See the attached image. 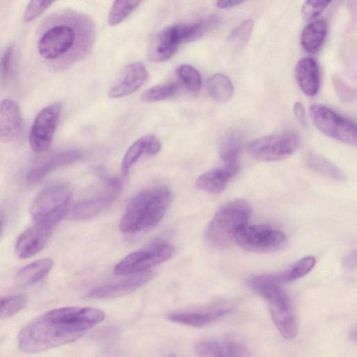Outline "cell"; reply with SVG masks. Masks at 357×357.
Wrapping results in <instances>:
<instances>
[{
	"instance_id": "6da1fadb",
	"label": "cell",
	"mask_w": 357,
	"mask_h": 357,
	"mask_svg": "<svg viewBox=\"0 0 357 357\" xmlns=\"http://www.w3.org/2000/svg\"><path fill=\"white\" fill-rule=\"evenodd\" d=\"M95 37V25L89 16L71 10L59 11L44 22L38 52L55 68L65 69L88 54Z\"/></svg>"
},
{
	"instance_id": "7a4b0ae2",
	"label": "cell",
	"mask_w": 357,
	"mask_h": 357,
	"mask_svg": "<svg viewBox=\"0 0 357 357\" xmlns=\"http://www.w3.org/2000/svg\"><path fill=\"white\" fill-rule=\"evenodd\" d=\"M171 202V192L165 185L143 190L129 202L119 224L126 234L145 231L163 218Z\"/></svg>"
},
{
	"instance_id": "3957f363",
	"label": "cell",
	"mask_w": 357,
	"mask_h": 357,
	"mask_svg": "<svg viewBox=\"0 0 357 357\" xmlns=\"http://www.w3.org/2000/svg\"><path fill=\"white\" fill-rule=\"evenodd\" d=\"M79 337L44 313L20 330L17 345L21 351L34 354L68 344Z\"/></svg>"
},
{
	"instance_id": "277c9868",
	"label": "cell",
	"mask_w": 357,
	"mask_h": 357,
	"mask_svg": "<svg viewBox=\"0 0 357 357\" xmlns=\"http://www.w3.org/2000/svg\"><path fill=\"white\" fill-rule=\"evenodd\" d=\"M249 203L242 199L223 206L210 221L205 233L207 243L215 248H225L234 241L237 231L248 224L251 215Z\"/></svg>"
},
{
	"instance_id": "5b68a950",
	"label": "cell",
	"mask_w": 357,
	"mask_h": 357,
	"mask_svg": "<svg viewBox=\"0 0 357 357\" xmlns=\"http://www.w3.org/2000/svg\"><path fill=\"white\" fill-rule=\"evenodd\" d=\"M71 197L70 188L64 183L43 190L33 199L29 207L33 221H40L55 228L66 216Z\"/></svg>"
},
{
	"instance_id": "8992f818",
	"label": "cell",
	"mask_w": 357,
	"mask_h": 357,
	"mask_svg": "<svg viewBox=\"0 0 357 357\" xmlns=\"http://www.w3.org/2000/svg\"><path fill=\"white\" fill-rule=\"evenodd\" d=\"M254 291L267 303L272 320L281 335L287 340L294 338L298 333L297 319L290 298L281 287H261Z\"/></svg>"
},
{
	"instance_id": "52a82bcc",
	"label": "cell",
	"mask_w": 357,
	"mask_h": 357,
	"mask_svg": "<svg viewBox=\"0 0 357 357\" xmlns=\"http://www.w3.org/2000/svg\"><path fill=\"white\" fill-rule=\"evenodd\" d=\"M174 252V245L168 241L156 240L128 255L115 266L114 271L119 275H129L146 271L149 268L169 259Z\"/></svg>"
},
{
	"instance_id": "ba28073f",
	"label": "cell",
	"mask_w": 357,
	"mask_h": 357,
	"mask_svg": "<svg viewBox=\"0 0 357 357\" xmlns=\"http://www.w3.org/2000/svg\"><path fill=\"white\" fill-rule=\"evenodd\" d=\"M309 113L315 127L324 134L343 143L356 146V126L352 121L320 104L312 105Z\"/></svg>"
},
{
	"instance_id": "9c48e42d",
	"label": "cell",
	"mask_w": 357,
	"mask_h": 357,
	"mask_svg": "<svg viewBox=\"0 0 357 357\" xmlns=\"http://www.w3.org/2000/svg\"><path fill=\"white\" fill-rule=\"evenodd\" d=\"M234 241L243 249L253 252H270L282 249L287 243L284 234L268 225H245Z\"/></svg>"
},
{
	"instance_id": "30bf717a",
	"label": "cell",
	"mask_w": 357,
	"mask_h": 357,
	"mask_svg": "<svg viewBox=\"0 0 357 357\" xmlns=\"http://www.w3.org/2000/svg\"><path fill=\"white\" fill-rule=\"evenodd\" d=\"M299 137L294 132H284L261 137L248 147L250 155L257 160L273 162L288 158L299 146Z\"/></svg>"
},
{
	"instance_id": "8fae6325",
	"label": "cell",
	"mask_w": 357,
	"mask_h": 357,
	"mask_svg": "<svg viewBox=\"0 0 357 357\" xmlns=\"http://www.w3.org/2000/svg\"><path fill=\"white\" fill-rule=\"evenodd\" d=\"M45 313L67 331L79 336L105 319L103 311L91 307H63Z\"/></svg>"
},
{
	"instance_id": "7c38bea8",
	"label": "cell",
	"mask_w": 357,
	"mask_h": 357,
	"mask_svg": "<svg viewBox=\"0 0 357 357\" xmlns=\"http://www.w3.org/2000/svg\"><path fill=\"white\" fill-rule=\"evenodd\" d=\"M61 111L60 102L52 103L36 115L29 132L33 151L42 153L48 149L54 137Z\"/></svg>"
},
{
	"instance_id": "4fadbf2b",
	"label": "cell",
	"mask_w": 357,
	"mask_h": 357,
	"mask_svg": "<svg viewBox=\"0 0 357 357\" xmlns=\"http://www.w3.org/2000/svg\"><path fill=\"white\" fill-rule=\"evenodd\" d=\"M316 264L314 257H305L287 270L278 273L256 275L247 280V284L253 290L266 286L282 287L283 284L298 280L312 271Z\"/></svg>"
},
{
	"instance_id": "5bb4252c",
	"label": "cell",
	"mask_w": 357,
	"mask_h": 357,
	"mask_svg": "<svg viewBox=\"0 0 357 357\" xmlns=\"http://www.w3.org/2000/svg\"><path fill=\"white\" fill-rule=\"evenodd\" d=\"M54 227L40 222L33 221L17 238L15 252L20 259H27L40 252L47 243Z\"/></svg>"
},
{
	"instance_id": "9a60e30c",
	"label": "cell",
	"mask_w": 357,
	"mask_h": 357,
	"mask_svg": "<svg viewBox=\"0 0 357 357\" xmlns=\"http://www.w3.org/2000/svg\"><path fill=\"white\" fill-rule=\"evenodd\" d=\"M182 43L178 24L166 27L150 41L147 56L152 62L166 61L176 52Z\"/></svg>"
},
{
	"instance_id": "2e32d148",
	"label": "cell",
	"mask_w": 357,
	"mask_h": 357,
	"mask_svg": "<svg viewBox=\"0 0 357 357\" xmlns=\"http://www.w3.org/2000/svg\"><path fill=\"white\" fill-rule=\"evenodd\" d=\"M152 276V273L149 271L131 274L126 278L91 289L89 296L96 299H108L126 295L144 285Z\"/></svg>"
},
{
	"instance_id": "e0dca14e",
	"label": "cell",
	"mask_w": 357,
	"mask_h": 357,
	"mask_svg": "<svg viewBox=\"0 0 357 357\" xmlns=\"http://www.w3.org/2000/svg\"><path fill=\"white\" fill-rule=\"evenodd\" d=\"M147 78L148 71L144 63L139 61L129 63L111 87L109 96L116 98L128 96L139 89Z\"/></svg>"
},
{
	"instance_id": "ac0fdd59",
	"label": "cell",
	"mask_w": 357,
	"mask_h": 357,
	"mask_svg": "<svg viewBox=\"0 0 357 357\" xmlns=\"http://www.w3.org/2000/svg\"><path fill=\"white\" fill-rule=\"evenodd\" d=\"M195 351L199 356L243 357L250 356L245 344L232 338L201 341L195 346Z\"/></svg>"
},
{
	"instance_id": "d6986e66",
	"label": "cell",
	"mask_w": 357,
	"mask_h": 357,
	"mask_svg": "<svg viewBox=\"0 0 357 357\" xmlns=\"http://www.w3.org/2000/svg\"><path fill=\"white\" fill-rule=\"evenodd\" d=\"M231 309L226 306L174 312L168 319L175 323L200 328L205 326L229 313Z\"/></svg>"
},
{
	"instance_id": "ffe728a7",
	"label": "cell",
	"mask_w": 357,
	"mask_h": 357,
	"mask_svg": "<svg viewBox=\"0 0 357 357\" xmlns=\"http://www.w3.org/2000/svg\"><path fill=\"white\" fill-rule=\"evenodd\" d=\"M22 118L19 105L10 99L0 102V142L9 143L20 135Z\"/></svg>"
},
{
	"instance_id": "44dd1931",
	"label": "cell",
	"mask_w": 357,
	"mask_h": 357,
	"mask_svg": "<svg viewBox=\"0 0 357 357\" xmlns=\"http://www.w3.org/2000/svg\"><path fill=\"white\" fill-rule=\"evenodd\" d=\"M116 197L106 192L104 195L80 201L69 208L66 216L75 221L91 219L107 209Z\"/></svg>"
},
{
	"instance_id": "7402d4cb",
	"label": "cell",
	"mask_w": 357,
	"mask_h": 357,
	"mask_svg": "<svg viewBox=\"0 0 357 357\" xmlns=\"http://www.w3.org/2000/svg\"><path fill=\"white\" fill-rule=\"evenodd\" d=\"M80 157V153L75 150L54 154L32 169L27 175L26 181L30 184L38 183L50 172L75 162Z\"/></svg>"
},
{
	"instance_id": "603a6c76",
	"label": "cell",
	"mask_w": 357,
	"mask_h": 357,
	"mask_svg": "<svg viewBox=\"0 0 357 357\" xmlns=\"http://www.w3.org/2000/svg\"><path fill=\"white\" fill-rule=\"evenodd\" d=\"M295 77L301 91L308 96L318 92L320 84L319 71L316 61L310 57L301 59L295 68Z\"/></svg>"
},
{
	"instance_id": "cb8c5ba5",
	"label": "cell",
	"mask_w": 357,
	"mask_h": 357,
	"mask_svg": "<svg viewBox=\"0 0 357 357\" xmlns=\"http://www.w3.org/2000/svg\"><path fill=\"white\" fill-rule=\"evenodd\" d=\"M161 149L159 139L153 135L141 137L135 141L126 151L122 162L121 174L128 176L130 169L132 165L140 158L142 155H155Z\"/></svg>"
},
{
	"instance_id": "d4e9b609",
	"label": "cell",
	"mask_w": 357,
	"mask_h": 357,
	"mask_svg": "<svg viewBox=\"0 0 357 357\" xmlns=\"http://www.w3.org/2000/svg\"><path fill=\"white\" fill-rule=\"evenodd\" d=\"M238 170L224 167L209 170L196 180V187L208 193H220L227 187Z\"/></svg>"
},
{
	"instance_id": "484cf974",
	"label": "cell",
	"mask_w": 357,
	"mask_h": 357,
	"mask_svg": "<svg viewBox=\"0 0 357 357\" xmlns=\"http://www.w3.org/2000/svg\"><path fill=\"white\" fill-rule=\"evenodd\" d=\"M327 30V22L324 20L309 23L301 34V43L303 50L308 54L317 53L326 37Z\"/></svg>"
},
{
	"instance_id": "4316f807",
	"label": "cell",
	"mask_w": 357,
	"mask_h": 357,
	"mask_svg": "<svg viewBox=\"0 0 357 357\" xmlns=\"http://www.w3.org/2000/svg\"><path fill=\"white\" fill-rule=\"evenodd\" d=\"M53 265L50 258L38 259L21 268L17 273V280L23 285L35 284L46 278Z\"/></svg>"
},
{
	"instance_id": "83f0119b",
	"label": "cell",
	"mask_w": 357,
	"mask_h": 357,
	"mask_svg": "<svg viewBox=\"0 0 357 357\" xmlns=\"http://www.w3.org/2000/svg\"><path fill=\"white\" fill-rule=\"evenodd\" d=\"M241 138L237 132L228 133L220 143L219 154L225 167L238 170Z\"/></svg>"
},
{
	"instance_id": "f1b7e54d",
	"label": "cell",
	"mask_w": 357,
	"mask_h": 357,
	"mask_svg": "<svg viewBox=\"0 0 357 357\" xmlns=\"http://www.w3.org/2000/svg\"><path fill=\"white\" fill-rule=\"evenodd\" d=\"M206 88L211 98L218 102H227L234 93L231 81L221 73L211 75L206 81Z\"/></svg>"
},
{
	"instance_id": "f546056e",
	"label": "cell",
	"mask_w": 357,
	"mask_h": 357,
	"mask_svg": "<svg viewBox=\"0 0 357 357\" xmlns=\"http://www.w3.org/2000/svg\"><path fill=\"white\" fill-rule=\"evenodd\" d=\"M305 160L312 170L325 176L337 181H342L344 178V174L340 168L317 153H309Z\"/></svg>"
},
{
	"instance_id": "4dcf8cb0",
	"label": "cell",
	"mask_w": 357,
	"mask_h": 357,
	"mask_svg": "<svg viewBox=\"0 0 357 357\" xmlns=\"http://www.w3.org/2000/svg\"><path fill=\"white\" fill-rule=\"evenodd\" d=\"M142 1L114 0L108 15V24L114 26L122 22L137 8Z\"/></svg>"
},
{
	"instance_id": "1f68e13d",
	"label": "cell",
	"mask_w": 357,
	"mask_h": 357,
	"mask_svg": "<svg viewBox=\"0 0 357 357\" xmlns=\"http://www.w3.org/2000/svg\"><path fill=\"white\" fill-rule=\"evenodd\" d=\"M178 85L175 83L162 84L146 90L141 96L145 102H153L172 98L176 95Z\"/></svg>"
},
{
	"instance_id": "d6a6232c",
	"label": "cell",
	"mask_w": 357,
	"mask_h": 357,
	"mask_svg": "<svg viewBox=\"0 0 357 357\" xmlns=\"http://www.w3.org/2000/svg\"><path fill=\"white\" fill-rule=\"evenodd\" d=\"M176 73L185 87L192 93H197L202 86V77L199 71L189 64H182Z\"/></svg>"
},
{
	"instance_id": "836d02e7",
	"label": "cell",
	"mask_w": 357,
	"mask_h": 357,
	"mask_svg": "<svg viewBox=\"0 0 357 357\" xmlns=\"http://www.w3.org/2000/svg\"><path fill=\"white\" fill-rule=\"evenodd\" d=\"M27 305V298L24 295L16 294L6 298H2L0 307V319L10 317Z\"/></svg>"
},
{
	"instance_id": "e575fe53",
	"label": "cell",
	"mask_w": 357,
	"mask_h": 357,
	"mask_svg": "<svg viewBox=\"0 0 357 357\" xmlns=\"http://www.w3.org/2000/svg\"><path fill=\"white\" fill-rule=\"evenodd\" d=\"M254 28V21L247 19L241 22L229 33L228 40L237 47L244 46L250 39Z\"/></svg>"
},
{
	"instance_id": "d590c367",
	"label": "cell",
	"mask_w": 357,
	"mask_h": 357,
	"mask_svg": "<svg viewBox=\"0 0 357 357\" xmlns=\"http://www.w3.org/2000/svg\"><path fill=\"white\" fill-rule=\"evenodd\" d=\"M56 0H29L24 14V21L29 23L45 11Z\"/></svg>"
},
{
	"instance_id": "8d00e7d4",
	"label": "cell",
	"mask_w": 357,
	"mask_h": 357,
	"mask_svg": "<svg viewBox=\"0 0 357 357\" xmlns=\"http://www.w3.org/2000/svg\"><path fill=\"white\" fill-rule=\"evenodd\" d=\"M332 0H305L301 13L305 20H312L319 16Z\"/></svg>"
},
{
	"instance_id": "74e56055",
	"label": "cell",
	"mask_w": 357,
	"mask_h": 357,
	"mask_svg": "<svg viewBox=\"0 0 357 357\" xmlns=\"http://www.w3.org/2000/svg\"><path fill=\"white\" fill-rule=\"evenodd\" d=\"M333 83L337 95L342 102H350L354 98L355 91L341 77L334 75Z\"/></svg>"
},
{
	"instance_id": "f35d334b",
	"label": "cell",
	"mask_w": 357,
	"mask_h": 357,
	"mask_svg": "<svg viewBox=\"0 0 357 357\" xmlns=\"http://www.w3.org/2000/svg\"><path fill=\"white\" fill-rule=\"evenodd\" d=\"M13 56V47L8 46L1 56L0 60V79L5 83L10 75Z\"/></svg>"
},
{
	"instance_id": "ab89813d",
	"label": "cell",
	"mask_w": 357,
	"mask_h": 357,
	"mask_svg": "<svg viewBox=\"0 0 357 357\" xmlns=\"http://www.w3.org/2000/svg\"><path fill=\"white\" fill-rule=\"evenodd\" d=\"M294 114L296 120L302 125L305 123V108L301 102H295L293 108Z\"/></svg>"
},
{
	"instance_id": "60d3db41",
	"label": "cell",
	"mask_w": 357,
	"mask_h": 357,
	"mask_svg": "<svg viewBox=\"0 0 357 357\" xmlns=\"http://www.w3.org/2000/svg\"><path fill=\"white\" fill-rule=\"evenodd\" d=\"M245 0H217L216 5L219 8L227 9L239 5Z\"/></svg>"
},
{
	"instance_id": "b9f144b4",
	"label": "cell",
	"mask_w": 357,
	"mask_h": 357,
	"mask_svg": "<svg viewBox=\"0 0 357 357\" xmlns=\"http://www.w3.org/2000/svg\"><path fill=\"white\" fill-rule=\"evenodd\" d=\"M343 263L347 268L352 269L356 268V251L354 250L349 252L343 261Z\"/></svg>"
},
{
	"instance_id": "7bdbcfd3",
	"label": "cell",
	"mask_w": 357,
	"mask_h": 357,
	"mask_svg": "<svg viewBox=\"0 0 357 357\" xmlns=\"http://www.w3.org/2000/svg\"><path fill=\"white\" fill-rule=\"evenodd\" d=\"M350 337L351 340L356 342V329H354L350 333Z\"/></svg>"
},
{
	"instance_id": "ee69618b",
	"label": "cell",
	"mask_w": 357,
	"mask_h": 357,
	"mask_svg": "<svg viewBox=\"0 0 357 357\" xmlns=\"http://www.w3.org/2000/svg\"><path fill=\"white\" fill-rule=\"evenodd\" d=\"M3 227V222L1 219H0V236L1 234L2 230Z\"/></svg>"
},
{
	"instance_id": "f6af8a7d",
	"label": "cell",
	"mask_w": 357,
	"mask_h": 357,
	"mask_svg": "<svg viewBox=\"0 0 357 357\" xmlns=\"http://www.w3.org/2000/svg\"><path fill=\"white\" fill-rule=\"evenodd\" d=\"M1 302H2V298H0V307H1Z\"/></svg>"
}]
</instances>
